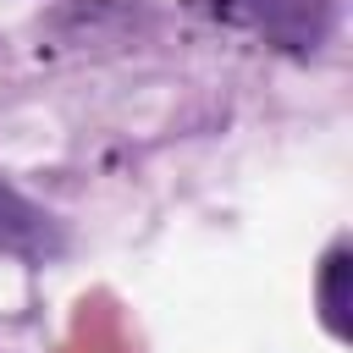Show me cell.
<instances>
[{
  "mask_svg": "<svg viewBox=\"0 0 353 353\" xmlns=\"http://www.w3.org/2000/svg\"><path fill=\"white\" fill-rule=\"evenodd\" d=\"M320 303H325V325H331L336 336H347V248H331V254H325Z\"/></svg>",
  "mask_w": 353,
  "mask_h": 353,
  "instance_id": "6da1fadb",
  "label": "cell"
}]
</instances>
